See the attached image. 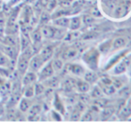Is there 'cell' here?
<instances>
[{
    "label": "cell",
    "mask_w": 131,
    "mask_h": 122,
    "mask_svg": "<svg viewBox=\"0 0 131 122\" xmlns=\"http://www.w3.org/2000/svg\"><path fill=\"white\" fill-rule=\"evenodd\" d=\"M131 115V100H129L128 104L123 106L121 110V116L122 117H129Z\"/></svg>",
    "instance_id": "obj_22"
},
{
    "label": "cell",
    "mask_w": 131,
    "mask_h": 122,
    "mask_svg": "<svg viewBox=\"0 0 131 122\" xmlns=\"http://www.w3.org/2000/svg\"><path fill=\"white\" fill-rule=\"evenodd\" d=\"M82 120L83 121H90L92 120V115L90 112H88V113H86L84 116H83L82 118Z\"/></svg>",
    "instance_id": "obj_50"
},
{
    "label": "cell",
    "mask_w": 131,
    "mask_h": 122,
    "mask_svg": "<svg viewBox=\"0 0 131 122\" xmlns=\"http://www.w3.org/2000/svg\"><path fill=\"white\" fill-rule=\"evenodd\" d=\"M4 116V108L0 105V118H2Z\"/></svg>",
    "instance_id": "obj_52"
},
{
    "label": "cell",
    "mask_w": 131,
    "mask_h": 122,
    "mask_svg": "<svg viewBox=\"0 0 131 122\" xmlns=\"http://www.w3.org/2000/svg\"><path fill=\"white\" fill-rule=\"evenodd\" d=\"M29 59L28 57L24 56L23 54L20 56L19 60H18L17 68H18V71L21 74H24L27 71V70L29 69Z\"/></svg>",
    "instance_id": "obj_6"
},
{
    "label": "cell",
    "mask_w": 131,
    "mask_h": 122,
    "mask_svg": "<svg viewBox=\"0 0 131 122\" xmlns=\"http://www.w3.org/2000/svg\"><path fill=\"white\" fill-rule=\"evenodd\" d=\"M4 27H5V18H4L3 14H0V32H3Z\"/></svg>",
    "instance_id": "obj_48"
},
{
    "label": "cell",
    "mask_w": 131,
    "mask_h": 122,
    "mask_svg": "<svg viewBox=\"0 0 131 122\" xmlns=\"http://www.w3.org/2000/svg\"><path fill=\"white\" fill-rule=\"evenodd\" d=\"M41 38H42V35L40 31L36 30L32 33V38L35 43H39V42L41 41Z\"/></svg>",
    "instance_id": "obj_36"
},
{
    "label": "cell",
    "mask_w": 131,
    "mask_h": 122,
    "mask_svg": "<svg viewBox=\"0 0 131 122\" xmlns=\"http://www.w3.org/2000/svg\"><path fill=\"white\" fill-rule=\"evenodd\" d=\"M5 82V79H3V77H0V88H1V86L4 85V83Z\"/></svg>",
    "instance_id": "obj_53"
},
{
    "label": "cell",
    "mask_w": 131,
    "mask_h": 122,
    "mask_svg": "<svg viewBox=\"0 0 131 122\" xmlns=\"http://www.w3.org/2000/svg\"><path fill=\"white\" fill-rule=\"evenodd\" d=\"M52 66L54 71H60L63 68V62H62V60L56 59V60H53L52 62Z\"/></svg>",
    "instance_id": "obj_26"
},
{
    "label": "cell",
    "mask_w": 131,
    "mask_h": 122,
    "mask_svg": "<svg viewBox=\"0 0 131 122\" xmlns=\"http://www.w3.org/2000/svg\"><path fill=\"white\" fill-rule=\"evenodd\" d=\"M11 88H12L11 83L8 82V81H5L3 86H1V88H0V96H6V95H8V94L10 93Z\"/></svg>",
    "instance_id": "obj_18"
},
{
    "label": "cell",
    "mask_w": 131,
    "mask_h": 122,
    "mask_svg": "<svg viewBox=\"0 0 131 122\" xmlns=\"http://www.w3.org/2000/svg\"><path fill=\"white\" fill-rule=\"evenodd\" d=\"M82 21L84 24L86 25H90L92 24V23H95V19H94V17L92 15H84L82 18Z\"/></svg>",
    "instance_id": "obj_34"
},
{
    "label": "cell",
    "mask_w": 131,
    "mask_h": 122,
    "mask_svg": "<svg viewBox=\"0 0 131 122\" xmlns=\"http://www.w3.org/2000/svg\"><path fill=\"white\" fill-rule=\"evenodd\" d=\"M37 79H38V77H37L36 73L29 71V72H27L25 74L24 77H23V84L24 85V86H29V85H31L32 83H34Z\"/></svg>",
    "instance_id": "obj_10"
},
{
    "label": "cell",
    "mask_w": 131,
    "mask_h": 122,
    "mask_svg": "<svg viewBox=\"0 0 131 122\" xmlns=\"http://www.w3.org/2000/svg\"><path fill=\"white\" fill-rule=\"evenodd\" d=\"M112 85H113V86L116 89H119V88L122 87L123 83L121 79H117V77H114V79H112Z\"/></svg>",
    "instance_id": "obj_39"
},
{
    "label": "cell",
    "mask_w": 131,
    "mask_h": 122,
    "mask_svg": "<svg viewBox=\"0 0 131 122\" xmlns=\"http://www.w3.org/2000/svg\"><path fill=\"white\" fill-rule=\"evenodd\" d=\"M127 43V40L125 38H118L112 43V48L113 49H119L121 47H124Z\"/></svg>",
    "instance_id": "obj_21"
},
{
    "label": "cell",
    "mask_w": 131,
    "mask_h": 122,
    "mask_svg": "<svg viewBox=\"0 0 131 122\" xmlns=\"http://www.w3.org/2000/svg\"><path fill=\"white\" fill-rule=\"evenodd\" d=\"M35 95V90L33 86H29L25 89L24 91V96L26 98H31Z\"/></svg>",
    "instance_id": "obj_35"
},
{
    "label": "cell",
    "mask_w": 131,
    "mask_h": 122,
    "mask_svg": "<svg viewBox=\"0 0 131 122\" xmlns=\"http://www.w3.org/2000/svg\"><path fill=\"white\" fill-rule=\"evenodd\" d=\"M97 76L96 74L93 71H88V72L85 73V80L89 84H92V83H95L97 81Z\"/></svg>",
    "instance_id": "obj_20"
},
{
    "label": "cell",
    "mask_w": 131,
    "mask_h": 122,
    "mask_svg": "<svg viewBox=\"0 0 131 122\" xmlns=\"http://www.w3.org/2000/svg\"><path fill=\"white\" fill-rule=\"evenodd\" d=\"M47 80V84L48 86H50V87H56V86H58L59 85V80L57 77H50L49 79H46Z\"/></svg>",
    "instance_id": "obj_28"
},
{
    "label": "cell",
    "mask_w": 131,
    "mask_h": 122,
    "mask_svg": "<svg viewBox=\"0 0 131 122\" xmlns=\"http://www.w3.org/2000/svg\"><path fill=\"white\" fill-rule=\"evenodd\" d=\"M130 8V2L125 1L123 4H121L119 5H116L114 8V16L116 18H122L128 14V10Z\"/></svg>",
    "instance_id": "obj_3"
},
{
    "label": "cell",
    "mask_w": 131,
    "mask_h": 122,
    "mask_svg": "<svg viewBox=\"0 0 131 122\" xmlns=\"http://www.w3.org/2000/svg\"><path fill=\"white\" fill-rule=\"evenodd\" d=\"M112 40H109V41H107V42H104V44L101 45L100 51L103 52V53H107V52L111 49V47H112Z\"/></svg>",
    "instance_id": "obj_33"
},
{
    "label": "cell",
    "mask_w": 131,
    "mask_h": 122,
    "mask_svg": "<svg viewBox=\"0 0 131 122\" xmlns=\"http://www.w3.org/2000/svg\"><path fill=\"white\" fill-rule=\"evenodd\" d=\"M71 0H64L63 2H62V5H64V6H69V5H71Z\"/></svg>",
    "instance_id": "obj_51"
},
{
    "label": "cell",
    "mask_w": 131,
    "mask_h": 122,
    "mask_svg": "<svg viewBox=\"0 0 131 122\" xmlns=\"http://www.w3.org/2000/svg\"><path fill=\"white\" fill-rule=\"evenodd\" d=\"M96 37H97V33L94 32V31H90V32L85 34L82 37V38L84 40H89V39H95Z\"/></svg>",
    "instance_id": "obj_38"
},
{
    "label": "cell",
    "mask_w": 131,
    "mask_h": 122,
    "mask_svg": "<svg viewBox=\"0 0 131 122\" xmlns=\"http://www.w3.org/2000/svg\"><path fill=\"white\" fill-rule=\"evenodd\" d=\"M48 20H49V15L47 14V13H44V14H42V17H41V23L46 24V23L48 21Z\"/></svg>",
    "instance_id": "obj_49"
},
{
    "label": "cell",
    "mask_w": 131,
    "mask_h": 122,
    "mask_svg": "<svg viewBox=\"0 0 131 122\" xmlns=\"http://www.w3.org/2000/svg\"><path fill=\"white\" fill-rule=\"evenodd\" d=\"M41 112V106L38 104H35L33 106H30L29 109V116H37Z\"/></svg>",
    "instance_id": "obj_29"
},
{
    "label": "cell",
    "mask_w": 131,
    "mask_h": 122,
    "mask_svg": "<svg viewBox=\"0 0 131 122\" xmlns=\"http://www.w3.org/2000/svg\"><path fill=\"white\" fill-rule=\"evenodd\" d=\"M79 100H80V102H82V103H88L90 100V97H89V95H86V93H81V95H79Z\"/></svg>",
    "instance_id": "obj_43"
},
{
    "label": "cell",
    "mask_w": 131,
    "mask_h": 122,
    "mask_svg": "<svg viewBox=\"0 0 131 122\" xmlns=\"http://www.w3.org/2000/svg\"><path fill=\"white\" fill-rule=\"evenodd\" d=\"M41 35L42 37L46 38H60L63 36V32L62 30L56 29V28L53 27V26H48V25H45L41 29Z\"/></svg>",
    "instance_id": "obj_2"
},
{
    "label": "cell",
    "mask_w": 131,
    "mask_h": 122,
    "mask_svg": "<svg viewBox=\"0 0 131 122\" xmlns=\"http://www.w3.org/2000/svg\"><path fill=\"white\" fill-rule=\"evenodd\" d=\"M63 87L65 91H71L73 88L76 87V82H73V80H71V79H67V80L64 81Z\"/></svg>",
    "instance_id": "obj_25"
},
{
    "label": "cell",
    "mask_w": 131,
    "mask_h": 122,
    "mask_svg": "<svg viewBox=\"0 0 131 122\" xmlns=\"http://www.w3.org/2000/svg\"><path fill=\"white\" fill-rule=\"evenodd\" d=\"M71 120H73V121L79 120V119H80V117H81V112H79V110L75 109V110H73V112H72V114H71Z\"/></svg>",
    "instance_id": "obj_40"
},
{
    "label": "cell",
    "mask_w": 131,
    "mask_h": 122,
    "mask_svg": "<svg viewBox=\"0 0 131 122\" xmlns=\"http://www.w3.org/2000/svg\"><path fill=\"white\" fill-rule=\"evenodd\" d=\"M53 47H51V46H47V47H43L41 50V52H40L39 55L41 56V58L43 59L44 62H47V61H49L51 58H52L53 56Z\"/></svg>",
    "instance_id": "obj_7"
},
{
    "label": "cell",
    "mask_w": 131,
    "mask_h": 122,
    "mask_svg": "<svg viewBox=\"0 0 131 122\" xmlns=\"http://www.w3.org/2000/svg\"><path fill=\"white\" fill-rule=\"evenodd\" d=\"M2 52L6 55L7 57H9L10 59H15L16 57V47H10V46H7L4 44L3 47H1Z\"/></svg>",
    "instance_id": "obj_8"
},
{
    "label": "cell",
    "mask_w": 131,
    "mask_h": 122,
    "mask_svg": "<svg viewBox=\"0 0 131 122\" xmlns=\"http://www.w3.org/2000/svg\"><path fill=\"white\" fill-rule=\"evenodd\" d=\"M76 109H77V110H79L80 112H82L83 110H85V103L79 101V103L76 104Z\"/></svg>",
    "instance_id": "obj_47"
},
{
    "label": "cell",
    "mask_w": 131,
    "mask_h": 122,
    "mask_svg": "<svg viewBox=\"0 0 131 122\" xmlns=\"http://www.w3.org/2000/svg\"><path fill=\"white\" fill-rule=\"evenodd\" d=\"M30 106H31L30 101H29L28 98L25 97V98L21 99V101H20V110H21V112H27V110L30 108Z\"/></svg>",
    "instance_id": "obj_17"
},
{
    "label": "cell",
    "mask_w": 131,
    "mask_h": 122,
    "mask_svg": "<svg viewBox=\"0 0 131 122\" xmlns=\"http://www.w3.org/2000/svg\"><path fill=\"white\" fill-rule=\"evenodd\" d=\"M100 83L102 85H111V84H112V79L109 77H103L102 79H100Z\"/></svg>",
    "instance_id": "obj_44"
},
{
    "label": "cell",
    "mask_w": 131,
    "mask_h": 122,
    "mask_svg": "<svg viewBox=\"0 0 131 122\" xmlns=\"http://www.w3.org/2000/svg\"><path fill=\"white\" fill-rule=\"evenodd\" d=\"M125 53H126V52H121V53H119V54H117L116 56H114L112 59H111V61L109 62V63L107 64V66H106V70L110 69V68L112 67V66H113L114 64L116 63V62H119V60L121 58H122L123 55H124Z\"/></svg>",
    "instance_id": "obj_24"
},
{
    "label": "cell",
    "mask_w": 131,
    "mask_h": 122,
    "mask_svg": "<svg viewBox=\"0 0 131 122\" xmlns=\"http://www.w3.org/2000/svg\"><path fill=\"white\" fill-rule=\"evenodd\" d=\"M128 64H129V61H128V59H122V61H121L119 64L116 65L115 69H114V73L121 74V73L125 72L126 70H127V68H128Z\"/></svg>",
    "instance_id": "obj_12"
},
{
    "label": "cell",
    "mask_w": 131,
    "mask_h": 122,
    "mask_svg": "<svg viewBox=\"0 0 131 122\" xmlns=\"http://www.w3.org/2000/svg\"><path fill=\"white\" fill-rule=\"evenodd\" d=\"M101 86V89H102L103 93L106 95H112L113 94H115L116 92V88L113 86V85L111 84V85H102L100 84Z\"/></svg>",
    "instance_id": "obj_14"
},
{
    "label": "cell",
    "mask_w": 131,
    "mask_h": 122,
    "mask_svg": "<svg viewBox=\"0 0 131 122\" xmlns=\"http://www.w3.org/2000/svg\"><path fill=\"white\" fill-rule=\"evenodd\" d=\"M91 14H92L93 17H102V14H101L100 11L98 10L97 7H94V8H92Z\"/></svg>",
    "instance_id": "obj_45"
},
{
    "label": "cell",
    "mask_w": 131,
    "mask_h": 122,
    "mask_svg": "<svg viewBox=\"0 0 131 122\" xmlns=\"http://www.w3.org/2000/svg\"><path fill=\"white\" fill-rule=\"evenodd\" d=\"M68 71H69L70 72H71L72 74L77 75V76H81L85 73L84 68H83L81 65L77 64V63L69 64V65H68Z\"/></svg>",
    "instance_id": "obj_9"
},
{
    "label": "cell",
    "mask_w": 131,
    "mask_h": 122,
    "mask_svg": "<svg viewBox=\"0 0 131 122\" xmlns=\"http://www.w3.org/2000/svg\"><path fill=\"white\" fill-rule=\"evenodd\" d=\"M114 113V108L113 107H106L105 106L104 110H102V113H101V117L104 119H109L111 118Z\"/></svg>",
    "instance_id": "obj_19"
},
{
    "label": "cell",
    "mask_w": 131,
    "mask_h": 122,
    "mask_svg": "<svg viewBox=\"0 0 131 122\" xmlns=\"http://www.w3.org/2000/svg\"><path fill=\"white\" fill-rule=\"evenodd\" d=\"M130 93H131V90H130V88L128 87V86L122 88V89L121 90V92H119V94H121V96H124V97L128 96V95H130Z\"/></svg>",
    "instance_id": "obj_42"
},
{
    "label": "cell",
    "mask_w": 131,
    "mask_h": 122,
    "mask_svg": "<svg viewBox=\"0 0 131 122\" xmlns=\"http://www.w3.org/2000/svg\"><path fill=\"white\" fill-rule=\"evenodd\" d=\"M76 87L79 93H86L90 90V85L86 81L78 80L76 82Z\"/></svg>",
    "instance_id": "obj_13"
},
{
    "label": "cell",
    "mask_w": 131,
    "mask_h": 122,
    "mask_svg": "<svg viewBox=\"0 0 131 122\" xmlns=\"http://www.w3.org/2000/svg\"><path fill=\"white\" fill-rule=\"evenodd\" d=\"M53 72H54V71H53V69L52 62H50L39 71V74H38V80L43 81V80H46V79H49V77H52L53 75Z\"/></svg>",
    "instance_id": "obj_5"
},
{
    "label": "cell",
    "mask_w": 131,
    "mask_h": 122,
    "mask_svg": "<svg viewBox=\"0 0 131 122\" xmlns=\"http://www.w3.org/2000/svg\"><path fill=\"white\" fill-rule=\"evenodd\" d=\"M105 5L109 9H114L117 5V1L116 0H105Z\"/></svg>",
    "instance_id": "obj_41"
},
{
    "label": "cell",
    "mask_w": 131,
    "mask_h": 122,
    "mask_svg": "<svg viewBox=\"0 0 131 122\" xmlns=\"http://www.w3.org/2000/svg\"><path fill=\"white\" fill-rule=\"evenodd\" d=\"M47 8L49 10H53V9L55 8V6L57 5V1L56 0H49L48 4H47Z\"/></svg>",
    "instance_id": "obj_46"
},
{
    "label": "cell",
    "mask_w": 131,
    "mask_h": 122,
    "mask_svg": "<svg viewBox=\"0 0 131 122\" xmlns=\"http://www.w3.org/2000/svg\"><path fill=\"white\" fill-rule=\"evenodd\" d=\"M81 26V19L79 17H73L70 20L69 28L71 30H77Z\"/></svg>",
    "instance_id": "obj_15"
},
{
    "label": "cell",
    "mask_w": 131,
    "mask_h": 122,
    "mask_svg": "<svg viewBox=\"0 0 131 122\" xmlns=\"http://www.w3.org/2000/svg\"><path fill=\"white\" fill-rule=\"evenodd\" d=\"M9 64L8 57L2 51H0V67H5Z\"/></svg>",
    "instance_id": "obj_31"
},
{
    "label": "cell",
    "mask_w": 131,
    "mask_h": 122,
    "mask_svg": "<svg viewBox=\"0 0 131 122\" xmlns=\"http://www.w3.org/2000/svg\"><path fill=\"white\" fill-rule=\"evenodd\" d=\"M53 23L54 25L58 26V27L61 28H67L69 27V23H70V19L66 17H62L61 16L60 18H57L53 21Z\"/></svg>",
    "instance_id": "obj_16"
},
{
    "label": "cell",
    "mask_w": 131,
    "mask_h": 122,
    "mask_svg": "<svg viewBox=\"0 0 131 122\" xmlns=\"http://www.w3.org/2000/svg\"><path fill=\"white\" fill-rule=\"evenodd\" d=\"M91 97L95 98V99H100V98L104 97V93H103L100 86H95L93 88V90L91 92Z\"/></svg>",
    "instance_id": "obj_23"
},
{
    "label": "cell",
    "mask_w": 131,
    "mask_h": 122,
    "mask_svg": "<svg viewBox=\"0 0 131 122\" xmlns=\"http://www.w3.org/2000/svg\"><path fill=\"white\" fill-rule=\"evenodd\" d=\"M35 95H41V94L44 93V91H45V87H44L43 85L41 84H37L36 86H35Z\"/></svg>",
    "instance_id": "obj_37"
},
{
    "label": "cell",
    "mask_w": 131,
    "mask_h": 122,
    "mask_svg": "<svg viewBox=\"0 0 131 122\" xmlns=\"http://www.w3.org/2000/svg\"><path fill=\"white\" fill-rule=\"evenodd\" d=\"M54 107L55 109H56L57 110H59V112H61L62 113H63L64 112V107H63V104H62V101L60 100V98L58 96H55V100H54Z\"/></svg>",
    "instance_id": "obj_30"
},
{
    "label": "cell",
    "mask_w": 131,
    "mask_h": 122,
    "mask_svg": "<svg viewBox=\"0 0 131 122\" xmlns=\"http://www.w3.org/2000/svg\"><path fill=\"white\" fill-rule=\"evenodd\" d=\"M130 120H131V119H130Z\"/></svg>",
    "instance_id": "obj_54"
},
{
    "label": "cell",
    "mask_w": 131,
    "mask_h": 122,
    "mask_svg": "<svg viewBox=\"0 0 131 122\" xmlns=\"http://www.w3.org/2000/svg\"><path fill=\"white\" fill-rule=\"evenodd\" d=\"M78 54V50L75 47H69L62 53V58L63 60H71V59L74 58Z\"/></svg>",
    "instance_id": "obj_11"
},
{
    "label": "cell",
    "mask_w": 131,
    "mask_h": 122,
    "mask_svg": "<svg viewBox=\"0 0 131 122\" xmlns=\"http://www.w3.org/2000/svg\"><path fill=\"white\" fill-rule=\"evenodd\" d=\"M5 45H7V46H10V47H17V41H16V38L14 37H6L5 38Z\"/></svg>",
    "instance_id": "obj_27"
},
{
    "label": "cell",
    "mask_w": 131,
    "mask_h": 122,
    "mask_svg": "<svg viewBox=\"0 0 131 122\" xmlns=\"http://www.w3.org/2000/svg\"><path fill=\"white\" fill-rule=\"evenodd\" d=\"M20 99H21V97H20V94H18V93L14 94V95H13L10 98V101H9L8 105L10 107L14 106V105L17 103V102L20 101Z\"/></svg>",
    "instance_id": "obj_32"
},
{
    "label": "cell",
    "mask_w": 131,
    "mask_h": 122,
    "mask_svg": "<svg viewBox=\"0 0 131 122\" xmlns=\"http://www.w3.org/2000/svg\"><path fill=\"white\" fill-rule=\"evenodd\" d=\"M45 63L43 61V59L41 58L39 54L38 55H35L32 58L30 59V61L29 62V68L30 70V71H33V72H37L38 71L41 67L43 66V64Z\"/></svg>",
    "instance_id": "obj_4"
},
{
    "label": "cell",
    "mask_w": 131,
    "mask_h": 122,
    "mask_svg": "<svg viewBox=\"0 0 131 122\" xmlns=\"http://www.w3.org/2000/svg\"><path fill=\"white\" fill-rule=\"evenodd\" d=\"M83 61L89 66V68L93 71H95L98 68V59L99 52L95 48H92L83 54Z\"/></svg>",
    "instance_id": "obj_1"
}]
</instances>
